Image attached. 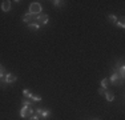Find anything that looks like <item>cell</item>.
Masks as SVG:
<instances>
[{
    "mask_svg": "<svg viewBox=\"0 0 125 120\" xmlns=\"http://www.w3.org/2000/svg\"><path fill=\"white\" fill-rule=\"evenodd\" d=\"M91 120H100V119H91Z\"/></svg>",
    "mask_w": 125,
    "mask_h": 120,
    "instance_id": "7402d4cb",
    "label": "cell"
},
{
    "mask_svg": "<svg viewBox=\"0 0 125 120\" xmlns=\"http://www.w3.org/2000/svg\"><path fill=\"white\" fill-rule=\"evenodd\" d=\"M48 15H45V13H40V15H37L36 16V23L39 24V25H41V24H43V25H45L47 23H48Z\"/></svg>",
    "mask_w": 125,
    "mask_h": 120,
    "instance_id": "277c9868",
    "label": "cell"
},
{
    "mask_svg": "<svg viewBox=\"0 0 125 120\" xmlns=\"http://www.w3.org/2000/svg\"><path fill=\"white\" fill-rule=\"evenodd\" d=\"M29 94H31V92H29L28 89H24V91H23V95H24V97H28Z\"/></svg>",
    "mask_w": 125,
    "mask_h": 120,
    "instance_id": "d6986e66",
    "label": "cell"
},
{
    "mask_svg": "<svg viewBox=\"0 0 125 120\" xmlns=\"http://www.w3.org/2000/svg\"><path fill=\"white\" fill-rule=\"evenodd\" d=\"M115 25H118V27H120V28H125V24H124V19H121L120 22H117V23L115 24Z\"/></svg>",
    "mask_w": 125,
    "mask_h": 120,
    "instance_id": "2e32d148",
    "label": "cell"
},
{
    "mask_svg": "<svg viewBox=\"0 0 125 120\" xmlns=\"http://www.w3.org/2000/svg\"><path fill=\"white\" fill-rule=\"evenodd\" d=\"M5 79H4V76H0V88H5Z\"/></svg>",
    "mask_w": 125,
    "mask_h": 120,
    "instance_id": "4fadbf2b",
    "label": "cell"
},
{
    "mask_svg": "<svg viewBox=\"0 0 125 120\" xmlns=\"http://www.w3.org/2000/svg\"><path fill=\"white\" fill-rule=\"evenodd\" d=\"M33 113H35V111L29 106H23L21 109H20V116L21 118H31Z\"/></svg>",
    "mask_w": 125,
    "mask_h": 120,
    "instance_id": "7a4b0ae2",
    "label": "cell"
},
{
    "mask_svg": "<svg viewBox=\"0 0 125 120\" xmlns=\"http://www.w3.org/2000/svg\"><path fill=\"white\" fill-rule=\"evenodd\" d=\"M35 115L39 118V120H44L45 118H48V116L51 115V111L43 109V108H36V111H35Z\"/></svg>",
    "mask_w": 125,
    "mask_h": 120,
    "instance_id": "3957f363",
    "label": "cell"
},
{
    "mask_svg": "<svg viewBox=\"0 0 125 120\" xmlns=\"http://www.w3.org/2000/svg\"><path fill=\"white\" fill-rule=\"evenodd\" d=\"M108 19H109V22H112L113 24H116V23H117V17H116V16H113V15H109V16H108Z\"/></svg>",
    "mask_w": 125,
    "mask_h": 120,
    "instance_id": "9a60e30c",
    "label": "cell"
},
{
    "mask_svg": "<svg viewBox=\"0 0 125 120\" xmlns=\"http://www.w3.org/2000/svg\"><path fill=\"white\" fill-rule=\"evenodd\" d=\"M29 120H39V118H37L36 115H35V113H33V115H32L31 118H29Z\"/></svg>",
    "mask_w": 125,
    "mask_h": 120,
    "instance_id": "44dd1931",
    "label": "cell"
},
{
    "mask_svg": "<svg viewBox=\"0 0 125 120\" xmlns=\"http://www.w3.org/2000/svg\"><path fill=\"white\" fill-rule=\"evenodd\" d=\"M0 76H4V67L0 64Z\"/></svg>",
    "mask_w": 125,
    "mask_h": 120,
    "instance_id": "ffe728a7",
    "label": "cell"
},
{
    "mask_svg": "<svg viewBox=\"0 0 125 120\" xmlns=\"http://www.w3.org/2000/svg\"><path fill=\"white\" fill-rule=\"evenodd\" d=\"M1 10L4 12H8L11 10V1H8V0H5V1H3L1 4Z\"/></svg>",
    "mask_w": 125,
    "mask_h": 120,
    "instance_id": "8992f818",
    "label": "cell"
},
{
    "mask_svg": "<svg viewBox=\"0 0 125 120\" xmlns=\"http://www.w3.org/2000/svg\"><path fill=\"white\" fill-rule=\"evenodd\" d=\"M41 11H43V8H41L40 3H32V4L29 5V12L28 13H31L32 16H37V15L41 13Z\"/></svg>",
    "mask_w": 125,
    "mask_h": 120,
    "instance_id": "6da1fadb",
    "label": "cell"
},
{
    "mask_svg": "<svg viewBox=\"0 0 125 120\" xmlns=\"http://www.w3.org/2000/svg\"><path fill=\"white\" fill-rule=\"evenodd\" d=\"M28 99H31V101H40V100H41V97H40V96H36V95H32V94H29V96H28Z\"/></svg>",
    "mask_w": 125,
    "mask_h": 120,
    "instance_id": "8fae6325",
    "label": "cell"
},
{
    "mask_svg": "<svg viewBox=\"0 0 125 120\" xmlns=\"http://www.w3.org/2000/svg\"><path fill=\"white\" fill-rule=\"evenodd\" d=\"M105 92H106V89L105 88H103V87H101V88H99V95H105Z\"/></svg>",
    "mask_w": 125,
    "mask_h": 120,
    "instance_id": "ac0fdd59",
    "label": "cell"
},
{
    "mask_svg": "<svg viewBox=\"0 0 125 120\" xmlns=\"http://www.w3.org/2000/svg\"><path fill=\"white\" fill-rule=\"evenodd\" d=\"M104 96H105V99H106L108 101H113V99H115V95H113V92H108V91H106Z\"/></svg>",
    "mask_w": 125,
    "mask_h": 120,
    "instance_id": "30bf717a",
    "label": "cell"
},
{
    "mask_svg": "<svg viewBox=\"0 0 125 120\" xmlns=\"http://www.w3.org/2000/svg\"><path fill=\"white\" fill-rule=\"evenodd\" d=\"M108 84H109V82L106 79H103L101 80V87H103V88H108Z\"/></svg>",
    "mask_w": 125,
    "mask_h": 120,
    "instance_id": "5bb4252c",
    "label": "cell"
},
{
    "mask_svg": "<svg viewBox=\"0 0 125 120\" xmlns=\"http://www.w3.org/2000/svg\"><path fill=\"white\" fill-rule=\"evenodd\" d=\"M118 76H120L121 79H124V76H125V67H124V65H121V67H120V73H118Z\"/></svg>",
    "mask_w": 125,
    "mask_h": 120,
    "instance_id": "7c38bea8",
    "label": "cell"
},
{
    "mask_svg": "<svg viewBox=\"0 0 125 120\" xmlns=\"http://www.w3.org/2000/svg\"><path fill=\"white\" fill-rule=\"evenodd\" d=\"M4 79H5V83L8 84V83H15L17 77H16V75H13V73H8L7 76H4Z\"/></svg>",
    "mask_w": 125,
    "mask_h": 120,
    "instance_id": "5b68a950",
    "label": "cell"
},
{
    "mask_svg": "<svg viewBox=\"0 0 125 120\" xmlns=\"http://www.w3.org/2000/svg\"><path fill=\"white\" fill-rule=\"evenodd\" d=\"M118 79H121V77L118 76V73H117V72H115V73H113L112 76H111V83H112V84H117ZM121 80H123V79H121Z\"/></svg>",
    "mask_w": 125,
    "mask_h": 120,
    "instance_id": "ba28073f",
    "label": "cell"
},
{
    "mask_svg": "<svg viewBox=\"0 0 125 120\" xmlns=\"http://www.w3.org/2000/svg\"><path fill=\"white\" fill-rule=\"evenodd\" d=\"M32 19H33V16H32L31 13H27V15H24V17H23V22L29 24V23H32Z\"/></svg>",
    "mask_w": 125,
    "mask_h": 120,
    "instance_id": "9c48e42d",
    "label": "cell"
},
{
    "mask_svg": "<svg viewBox=\"0 0 125 120\" xmlns=\"http://www.w3.org/2000/svg\"><path fill=\"white\" fill-rule=\"evenodd\" d=\"M62 4H64V1H60V0H55L53 1V5H56V7H61Z\"/></svg>",
    "mask_w": 125,
    "mask_h": 120,
    "instance_id": "e0dca14e",
    "label": "cell"
},
{
    "mask_svg": "<svg viewBox=\"0 0 125 120\" xmlns=\"http://www.w3.org/2000/svg\"><path fill=\"white\" fill-rule=\"evenodd\" d=\"M39 28H40V25H39L36 22H32V23L28 24V29H29V31H37Z\"/></svg>",
    "mask_w": 125,
    "mask_h": 120,
    "instance_id": "52a82bcc",
    "label": "cell"
}]
</instances>
